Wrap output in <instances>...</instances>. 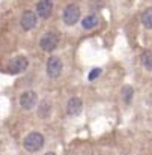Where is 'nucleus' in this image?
<instances>
[{"mask_svg": "<svg viewBox=\"0 0 152 155\" xmlns=\"http://www.w3.org/2000/svg\"><path fill=\"white\" fill-rule=\"evenodd\" d=\"M23 145H24V149H26V151H29V152H36V151H39V149L44 146V137H42V134H39V133H30V134L26 136Z\"/></svg>", "mask_w": 152, "mask_h": 155, "instance_id": "f257e3e1", "label": "nucleus"}, {"mask_svg": "<svg viewBox=\"0 0 152 155\" xmlns=\"http://www.w3.org/2000/svg\"><path fill=\"white\" fill-rule=\"evenodd\" d=\"M57 44H59V33L57 32H47L41 41H39V45L44 51H53L57 48Z\"/></svg>", "mask_w": 152, "mask_h": 155, "instance_id": "f03ea898", "label": "nucleus"}, {"mask_svg": "<svg viewBox=\"0 0 152 155\" xmlns=\"http://www.w3.org/2000/svg\"><path fill=\"white\" fill-rule=\"evenodd\" d=\"M80 20V8L77 5H68L63 11V23L66 26H74Z\"/></svg>", "mask_w": 152, "mask_h": 155, "instance_id": "7ed1b4c3", "label": "nucleus"}, {"mask_svg": "<svg viewBox=\"0 0 152 155\" xmlns=\"http://www.w3.org/2000/svg\"><path fill=\"white\" fill-rule=\"evenodd\" d=\"M62 68H63V65H62V60L59 57L51 56L48 59V62H47V74H48L50 78H57L62 74Z\"/></svg>", "mask_w": 152, "mask_h": 155, "instance_id": "20e7f679", "label": "nucleus"}, {"mask_svg": "<svg viewBox=\"0 0 152 155\" xmlns=\"http://www.w3.org/2000/svg\"><path fill=\"white\" fill-rule=\"evenodd\" d=\"M29 66V60L26 56H17L12 59V62L9 63V71L12 74H20V72H24Z\"/></svg>", "mask_w": 152, "mask_h": 155, "instance_id": "39448f33", "label": "nucleus"}, {"mask_svg": "<svg viewBox=\"0 0 152 155\" xmlns=\"http://www.w3.org/2000/svg\"><path fill=\"white\" fill-rule=\"evenodd\" d=\"M38 103V95L33 91H27L20 97V104L24 110H32Z\"/></svg>", "mask_w": 152, "mask_h": 155, "instance_id": "423d86ee", "label": "nucleus"}, {"mask_svg": "<svg viewBox=\"0 0 152 155\" xmlns=\"http://www.w3.org/2000/svg\"><path fill=\"white\" fill-rule=\"evenodd\" d=\"M36 12L41 18H48L53 12V2L51 0H39L36 5Z\"/></svg>", "mask_w": 152, "mask_h": 155, "instance_id": "0eeeda50", "label": "nucleus"}, {"mask_svg": "<svg viewBox=\"0 0 152 155\" xmlns=\"http://www.w3.org/2000/svg\"><path fill=\"white\" fill-rule=\"evenodd\" d=\"M36 26V15L32 11H26L21 15V27L24 30H32Z\"/></svg>", "mask_w": 152, "mask_h": 155, "instance_id": "6e6552de", "label": "nucleus"}, {"mask_svg": "<svg viewBox=\"0 0 152 155\" xmlns=\"http://www.w3.org/2000/svg\"><path fill=\"white\" fill-rule=\"evenodd\" d=\"M81 108H83V103H81L80 98L74 97V98H71V100L68 101L66 111H68L69 116H77V114H80V113H81Z\"/></svg>", "mask_w": 152, "mask_h": 155, "instance_id": "1a4fd4ad", "label": "nucleus"}, {"mask_svg": "<svg viewBox=\"0 0 152 155\" xmlns=\"http://www.w3.org/2000/svg\"><path fill=\"white\" fill-rule=\"evenodd\" d=\"M50 111H51V105L48 101H42V103L39 104V107H38V116L41 119L48 117L50 116Z\"/></svg>", "mask_w": 152, "mask_h": 155, "instance_id": "9d476101", "label": "nucleus"}, {"mask_svg": "<svg viewBox=\"0 0 152 155\" xmlns=\"http://www.w3.org/2000/svg\"><path fill=\"white\" fill-rule=\"evenodd\" d=\"M97 24H98V17H97V15H88V17L81 21L83 29H94Z\"/></svg>", "mask_w": 152, "mask_h": 155, "instance_id": "9b49d317", "label": "nucleus"}, {"mask_svg": "<svg viewBox=\"0 0 152 155\" xmlns=\"http://www.w3.org/2000/svg\"><path fill=\"white\" fill-rule=\"evenodd\" d=\"M142 23H143L145 27L152 29V8H149V9L143 14V17H142Z\"/></svg>", "mask_w": 152, "mask_h": 155, "instance_id": "f8f14e48", "label": "nucleus"}, {"mask_svg": "<svg viewBox=\"0 0 152 155\" xmlns=\"http://www.w3.org/2000/svg\"><path fill=\"white\" fill-rule=\"evenodd\" d=\"M142 60H143V65H145L149 71H152V51H145L143 53Z\"/></svg>", "mask_w": 152, "mask_h": 155, "instance_id": "ddd939ff", "label": "nucleus"}, {"mask_svg": "<svg viewBox=\"0 0 152 155\" xmlns=\"http://www.w3.org/2000/svg\"><path fill=\"white\" fill-rule=\"evenodd\" d=\"M122 97H124V101L125 103H130L131 98H133V87L131 86H125L122 89Z\"/></svg>", "mask_w": 152, "mask_h": 155, "instance_id": "4468645a", "label": "nucleus"}, {"mask_svg": "<svg viewBox=\"0 0 152 155\" xmlns=\"http://www.w3.org/2000/svg\"><path fill=\"white\" fill-rule=\"evenodd\" d=\"M101 74V69L100 68H95V69H92L91 71V74H89V80H95L98 75Z\"/></svg>", "mask_w": 152, "mask_h": 155, "instance_id": "2eb2a0df", "label": "nucleus"}, {"mask_svg": "<svg viewBox=\"0 0 152 155\" xmlns=\"http://www.w3.org/2000/svg\"><path fill=\"white\" fill-rule=\"evenodd\" d=\"M45 155H56V154H53V152H48V154H45Z\"/></svg>", "mask_w": 152, "mask_h": 155, "instance_id": "dca6fc26", "label": "nucleus"}]
</instances>
